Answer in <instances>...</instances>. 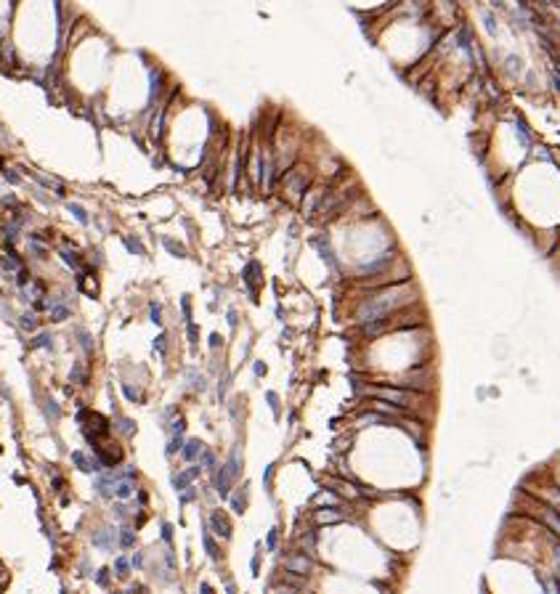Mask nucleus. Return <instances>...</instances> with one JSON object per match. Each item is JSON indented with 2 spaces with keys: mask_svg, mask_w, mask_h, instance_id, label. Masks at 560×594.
<instances>
[{
  "mask_svg": "<svg viewBox=\"0 0 560 594\" xmlns=\"http://www.w3.org/2000/svg\"><path fill=\"white\" fill-rule=\"evenodd\" d=\"M279 183H282V194L295 202V205H300V199L305 196V191L311 189V183H314V173H311V167H303L300 162H295L287 173L279 178Z\"/></svg>",
  "mask_w": 560,
  "mask_h": 594,
  "instance_id": "obj_1",
  "label": "nucleus"
},
{
  "mask_svg": "<svg viewBox=\"0 0 560 594\" xmlns=\"http://www.w3.org/2000/svg\"><path fill=\"white\" fill-rule=\"evenodd\" d=\"M430 16L438 29H454L462 24L459 16V3L457 0H433L430 3Z\"/></svg>",
  "mask_w": 560,
  "mask_h": 594,
  "instance_id": "obj_2",
  "label": "nucleus"
},
{
  "mask_svg": "<svg viewBox=\"0 0 560 594\" xmlns=\"http://www.w3.org/2000/svg\"><path fill=\"white\" fill-rule=\"evenodd\" d=\"M284 568H287V573H292V576H308L311 568H314V562H311V557H308L305 552H300V555L287 557V560H284Z\"/></svg>",
  "mask_w": 560,
  "mask_h": 594,
  "instance_id": "obj_3",
  "label": "nucleus"
},
{
  "mask_svg": "<svg viewBox=\"0 0 560 594\" xmlns=\"http://www.w3.org/2000/svg\"><path fill=\"white\" fill-rule=\"evenodd\" d=\"M231 483H234V475H231L228 464H221V470L215 472V493L221 499H228L231 496Z\"/></svg>",
  "mask_w": 560,
  "mask_h": 594,
  "instance_id": "obj_4",
  "label": "nucleus"
},
{
  "mask_svg": "<svg viewBox=\"0 0 560 594\" xmlns=\"http://www.w3.org/2000/svg\"><path fill=\"white\" fill-rule=\"evenodd\" d=\"M72 462L77 464V470H80V472H101L104 470V464H101L99 457H88V454H83V451H74Z\"/></svg>",
  "mask_w": 560,
  "mask_h": 594,
  "instance_id": "obj_5",
  "label": "nucleus"
},
{
  "mask_svg": "<svg viewBox=\"0 0 560 594\" xmlns=\"http://www.w3.org/2000/svg\"><path fill=\"white\" fill-rule=\"evenodd\" d=\"M210 530L215 536H221V539H231V523H228V518L221 509H215L210 514Z\"/></svg>",
  "mask_w": 560,
  "mask_h": 594,
  "instance_id": "obj_6",
  "label": "nucleus"
},
{
  "mask_svg": "<svg viewBox=\"0 0 560 594\" xmlns=\"http://www.w3.org/2000/svg\"><path fill=\"white\" fill-rule=\"evenodd\" d=\"M114 541H117V530H114V528H101L99 533L93 536V544L101 546V549H112Z\"/></svg>",
  "mask_w": 560,
  "mask_h": 594,
  "instance_id": "obj_7",
  "label": "nucleus"
},
{
  "mask_svg": "<svg viewBox=\"0 0 560 594\" xmlns=\"http://www.w3.org/2000/svg\"><path fill=\"white\" fill-rule=\"evenodd\" d=\"M136 493V483H133V478H120L117 483H114V496L117 499H122V502H125V499H130Z\"/></svg>",
  "mask_w": 560,
  "mask_h": 594,
  "instance_id": "obj_8",
  "label": "nucleus"
},
{
  "mask_svg": "<svg viewBox=\"0 0 560 594\" xmlns=\"http://www.w3.org/2000/svg\"><path fill=\"white\" fill-rule=\"evenodd\" d=\"M114 475H101L99 480H96V491H99V496H104V499H112L114 496Z\"/></svg>",
  "mask_w": 560,
  "mask_h": 594,
  "instance_id": "obj_9",
  "label": "nucleus"
},
{
  "mask_svg": "<svg viewBox=\"0 0 560 594\" xmlns=\"http://www.w3.org/2000/svg\"><path fill=\"white\" fill-rule=\"evenodd\" d=\"M258 273H260V265L253 260V263H247V268L242 271V279L247 281V287L253 289V294L258 292Z\"/></svg>",
  "mask_w": 560,
  "mask_h": 594,
  "instance_id": "obj_10",
  "label": "nucleus"
},
{
  "mask_svg": "<svg viewBox=\"0 0 560 594\" xmlns=\"http://www.w3.org/2000/svg\"><path fill=\"white\" fill-rule=\"evenodd\" d=\"M202 448H205V443H199V441H186L183 448H181V457H183L186 462H194V459H199Z\"/></svg>",
  "mask_w": 560,
  "mask_h": 594,
  "instance_id": "obj_11",
  "label": "nucleus"
},
{
  "mask_svg": "<svg viewBox=\"0 0 560 594\" xmlns=\"http://www.w3.org/2000/svg\"><path fill=\"white\" fill-rule=\"evenodd\" d=\"M316 523H321V525H330V523H340L343 520V514H340L337 509H316Z\"/></svg>",
  "mask_w": 560,
  "mask_h": 594,
  "instance_id": "obj_12",
  "label": "nucleus"
},
{
  "mask_svg": "<svg viewBox=\"0 0 560 594\" xmlns=\"http://www.w3.org/2000/svg\"><path fill=\"white\" fill-rule=\"evenodd\" d=\"M247 488H250V486L244 483V491H239L237 496H228V499H231V509H234L237 514H242L244 507H247Z\"/></svg>",
  "mask_w": 560,
  "mask_h": 594,
  "instance_id": "obj_13",
  "label": "nucleus"
},
{
  "mask_svg": "<svg viewBox=\"0 0 560 594\" xmlns=\"http://www.w3.org/2000/svg\"><path fill=\"white\" fill-rule=\"evenodd\" d=\"M191 483H194V478L189 475V470H183V472L173 475V488H176V491H183V488H189Z\"/></svg>",
  "mask_w": 560,
  "mask_h": 594,
  "instance_id": "obj_14",
  "label": "nucleus"
},
{
  "mask_svg": "<svg viewBox=\"0 0 560 594\" xmlns=\"http://www.w3.org/2000/svg\"><path fill=\"white\" fill-rule=\"evenodd\" d=\"M228 470H231V475L234 478H239V472H242V457H239V448H234L231 451V457H228Z\"/></svg>",
  "mask_w": 560,
  "mask_h": 594,
  "instance_id": "obj_15",
  "label": "nucleus"
},
{
  "mask_svg": "<svg viewBox=\"0 0 560 594\" xmlns=\"http://www.w3.org/2000/svg\"><path fill=\"white\" fill-rule=\"evenodd\" d=\"M316 504H319V507H324V504H326V507H340V499H337L332 491H321V493L316 496Z\"/></svg>",
  "mask_w": 560,
  "mask_h": 594,
  "instance_id": "obj_16",
  "label": "nucleus"
},
{
  "mask_svg": "<svg viewBox=\"0 0 560 594\" xmlns=\"http://www.w3.org/2000/svg\"><path fill=\"white\" fill-rule=\"evenodd\" d=\"M24 292L32 297V300H40V297H45V287H43V281H29V284L24 287Z\"/></svg>",
  "mask_w": 560,
  "mask_h": 594,
  "instance_id": "obj_17",
  "label": "nucleus"
},
{
  "mask_svg": "<svg viewBox=\"0 0 560 594\" xmlns=\"http://www.w3.org/2000/svg\"><path fill=\"white\" fill-rule=\"evenodd\" d=\"M19 326L24 332H35L37 329V316L35 313H22L19 316Z\"/></svg>",
  "mask_w": 560,
  "mask_h": 594,
  "instance_id": "obj_18",
  "label": "nucleus"
},
{
  "mask_svg": "<svg viewBox=\"0 0 560 594\" xmlns=\"http://www.w3.org/2000/svg\"><path fill=\"white\" fill-rule=\"evenodd\" d=\"M199 464H202V470L213 472V470H215V454H213V451H207V448H202V454H199Z\"/></svg>",
  "mask_w": 560,
  "mask_h": 594,
  "instance_id": "obj_19",
  "label": "nucleus"
},
{
  "mask_svg": "<svg viewBox=\"0 0 560 594\" xmlns=\"http://www.w3.org/2000/svg\"><path fill=\"white\" fill-rule=\"evenodd\" d=\"M59 255H61V260H64L67 265L80 268V255H77V252H72V249H59Z\"/></svg>",
  "mask_w": 560,
  "mask_h": 594,
  "instance_id": "obj_20",
  "label": "nucleus"
},
{
  "mask_svg": "<svg viewBox=\"0 0 560 594\" xmlns=\"http://www.w3.org/2000/svg\"><path fill=\"white\" fill-rule=\"evenodd\" d=\"M120 544L125 546V549H130V546L136 544V530L133 528H122L120 530Z\"/></svg>",
  "mask_w": 560,
  "mask_h": 594,
  "instance_id": "obj_21",
  "label": "nucleus"
},
{
  "mask_svg": "<svg viewBox=\"0 0 560 594\" xmlns=\"http://www.w3.org/2000/svg\"><path fill=\"white\" fill-rule=\"evenodd\" d=\"M114 570H117V576H120V578H128V576H130V562H128L125 557H117Z\"/></svg>",
  "mask_w": 560,
  "mask_h": 594,
  "instance_id": "obj_22",
  "label": "nucleus"
},
{
  "mask_svg": "<svg viewBox=\"0 0 560 594\" xmlns=\"http://www.w3.org/2000/svg\"><path fill=\"white\" fill-rule=\"evenodd\" d=\"M202 541H205V549H207V555H210L213 560H218V544L213 541V536L207 533V530H205V533H202Z\"/></svg>",
  "mask_w": 560,
  "mask_h": 594,
  "instance_id": "obj_23",
  "label": "nucleus"
},
{
  "mask_svg": "<svg viewBox=\"0 0 560 594\" xmlns=\"http://www.w3.org/2000/svg\"><path fill=\"white\" fill-rule=\"evenodd\" d=\"M117 430H120L122 435H133V432H136V425H133L130 419H125V417H120V419H117Z\"/></svg>",
  "mask_w": 560,
  "mask_h": 594,
  "instance_id": "obj_24",
  "label": "nucleus"
},
{
  "mask_svg": "<svg viewBox=\"0 0 560 594\" xmlns=\"http://www.w3.org/2000/svg\"><path fill=\"white\" fill-rule=\"evenodd\" d=\"M67 210L77 217V221H80V223H88V212L80 207V205H74V202H69V205H67Z\"/></svg>",
  "mask_w": 560,
  "mask_h": 594,
  "instance_id": "obj_25",
  "label": "nucleus"
},
{
  "mask_svg": "<svg viewBox=\"0 0 560 594\" xmlns=\"http://www.w3.org/2000/svg\"><path fill=\"white\" fill-rule=\"evenodd\" d=\"M122 242H125V247L130 249L133 255H146V249H144V244H141V242H136V239H130V236H125Z\"/></svg>",
  "mask_w": 560,
  "mask_h": 594,
  "instance_id": "obj_26",
  "label": "nucleus"
},
{
  "mask_svg": "<svg viewBox=\"0 0 560 594\" xmlns=\"http://www.w3.org/2000/svg\"><path fill=\"white\" fill-rule=\"evenodd\" d=\"M194 499H197V488H194V486L178 491V502H181V504H189V502H194Z\"/></svg>",
  "mask_w": 560,
  "mask_h": 594,
  "instance_id": "obj_27",
  "label": "nucleus"
},
{
  "mask_svg": "<svg viewBox=\"0 0 560 594\" xmlns=\"http://www.w3.org/2000/svg\"><path fill=\"white\" fill-rule=\"evenodd\" d=\"M162 244H165V247H167V249H170V252H173L176 258H186V249H183L181 244H176L173 239H167V236H165V239H162Z\"/></svg>",
  "mask_w": 560,
  "mask_h": 594,
  "instance_id": "obj_28",
  "label": "nucleus"
},
{
  "mask_svg": "<svg viewBox=\"0 0 560 594\" xmlns=\"http://www.w3.org/2000/svg\"><path fill=\"white\" fill-rule=\"evenodd\" d=\"M181 448H183V438H181V432H176V435H173V441H170V446H167V457L178 454Z\"/></svg>",
  "mask_w": 560,
  "mask_h": 594,
  "instance_id": "obj_29",
  "label": "nucleus"
},
{
  "mask_svg": "<svg viewBox=\"0 0 560 594\" xmlns=\"http://www.w3.org/2000/svg\"><path fill=\"white\" fill-rule=\"evenodd\" d=\"M51 345H53V337L51 334H37L32 340V348H51Z\"/></svg>",
  "mask_w": 560,
  "mask_h": 594,
  "instance_id": "obj_30",
  "label": "nucleus"
},
{
  "mask_svg": "<svg viewBox=\"0 0 560 594\" xmlns=\"http://www.w3.org/2000/svg\"><path fill=\"white\" fill-rule=\"evenodd\" d=\"M69 377H72V380H74L77 385H88V374H85V371H83L80 366H74V369H72V374H69Z\"/></svg>",
  "mask_w": 560,
  "mask_h": 594,
  "instance_id": "obj_31",
  "label": "nucleus"
},
{
  "mask_svg": "<svg viewBox=\"0 0 560 594\" xmlns=\"http://www.w3.org/2000/svg\"><path fill=\"white\" fill-rule=\"evenodd\" d=\"M45 411H48V417H51L53 422H59V417H61V411H59V406H56L53 401H45Z\"/></svg>",
  "mask_w": 560,
  "mask_h": 594,
  "instance_id": "obj_32",
  "label": "nucleus"
},
{
  "mask_svg": "<svg viewBox=\"0 0 560 594\" xmlns=\"http://www.w3.org/2000/svg\"><path fill=\"white\" fill-rule=\"evenodd\" d=\"M149 313H151V321L157 324V326L162 324V310H160V305H157V303H151V305H149Z\"/></svg>",
  "mask_w": 560,
  "mask_h": 594,
  "instance_id": "obj_33",
  "label": "nucleus"
},
{
  "mask_svg": "<svg viewBox=\"0 0 560 594\" xmlns=\"http://www.w3.org/2000/svg\"><path fill=\"white\" fill-rule=\"evenodd\" d=\"M16 276H19V279H16V281H19V287H27L29 281H32V276H29V271H24V268H19V271H16Z\"/></svg>",
  "mask_w": 560,
  "mask_h": 594,
  "instance_id": "obj_34",
  "label": "nucleus"
},
{
  "mask_svg": "<svg viewBox=\"0 0 560 594\" xmlns=\"http://www.w3.org/2000/svg\"><path fill=\"white\" fill-rule=\"evenodd\" d=\"M181 305H183V321L189 324V321H191V303H189V297H183Z\"/></svg>",
  "mask_w": 560,
  "mask_h": 594,
  "instance_id": "obj_35",
  "label": "nucleus"
},
{
  "mask_svg": "<svg viewBox=\"0 0 560 594\" xmlns=\"http://www.w3.org/2000/svg\"><path fill=\"white\" fill-rule=\"evenodd\" d=\"M96 584H99V586H109V568H101V570H99Z\"/></svg>",
  "mask_w": 560,
  "mask_h": 594,
  "instance_id": "obj_36",
  "label": "nucleus"
},
{
  "mask_svg": "<svg viewBox=\"0 0 560 594\" xmlns=\"http://www.w3.org/2000/svg\"><path fill=\"white\" fill-rule=\"evenodd\" d=\"M80 345H83V350L90 355L93 353V345H90V337H88V332H80Z\"/></svg>",
  "mask_w": 560,
  "mask_h": 594,
  "instance_id": "obj_37",
  "label": "nucleus"
},
{
  "mask_svg": "<svg viewBox=\"0 0 560 594\" xmlns=\"http://www.w3.org/2000/svg\"><path fill=\"white\" fill-rule=\"evenodd\" d=\"M154 348H157V350L165 355V350H167V337H165V334H157V340H154Z\"/></svg>",
  "mask_w": 560,
  "mask_h": 594,
  "instance_id": "obj_38",
  "label": "nucleus"
},
{
  "mask_svg": "<svg viewBox=\"0 0 560 594\" xmlns=\"http://www.w3.org/2000/svg\"><path fill=\"white\" fill-rule=\"evenodd\" d=\"M122 393H125V395H128V401H133V403L138 401V390H133L130 385H122Z\"/></svg>",
  "mask_w": 560,
  "mask_h": 594,
  "instance_id": "obj_39",
  "label": "nucleus"
},
{
  "mask_svg": "<svg viewBox=\"0 0 560 594\" xmlns=\"http://www.w3.org/2000/svg\"><path fill=\"white\" fill-rule=\"evenodd\" d=\"M186 329H189V342H191V345H197V337H199V332H197V326L189 321V324H186Z\"/></svg>",
  "mask_w": 560,
  "mask_h": 594,
  "instance_id": "obj_40",
  "label": "nucleus"
},
{
  "mask_svg": "<svg viewBox=\"0 0 560 594\" xmlns=\"http://www.w3.org/2000/svg\"><path fill=\"white\" fill-rule=\"evenodd\" d=\"M162 539L170 544V541H173V525H170V523H165L162 525Z\"/></svg>",
  "mask_w": 560,
  "mask_h": 594,
  "instance_id": "obj_41",
  "label": "nucleus"
},
{
  "mask_svg": "<svg viewBox=\"0 0 560 594\" xmlns=\"http://www.w3.org/2000/svg\"><path fill=\"white\" fill-rule=\"evenodd\" d=\"M186 430V419L183 417H176L173 419V432H183Z\"/></svg>",
  "mask_w": 560,
  "mask_h": 594,
  "instance_id": "obj_42",
  "label": "nucleus"
},
{
  "mask_svg": "<svg viewBox=\"0 0 560 594\" xmlns=\"http://www.w3.org/2000/svg\"><path fill=\"white\" fill-rule=\"evenodd\" d=\"M130 565H133V568H144V555L136 552V555L130 557Z\"/></svg>",
  "mask_w": 560,
  "mask_h": 594,
  "instance_id": "obj_43",
  "label": "nucleus"
},
{
  "mask_svg": "<svg viewBox=\"0 0 560 594\" xmlns=\"http://www.w3.org/2000/svg\"><path fill=\"white\" fill-rule=\"evenodd\" d=\"M191 385H194V390H199V393H202V390H205V380H202V377H197V374H191Z\"/></svg>",
  "mask_w": 560,
  "mask_h": 594,
  "instance_id": "obj_44",
  "label": "nucleus"
},
{
  "mask_svg": "<svg viewBox=\"0 0 560 594\" xmlns=\"http://www.w3.org/2000/svg\"><path fill=\"white\" fill-rule=\"evenodd\" d=\"M268 403H271V409H274V414L279 417V398H276V393H268Z\"/></svg>",
  "mask_w": 560,
  "mask_h": 594,
  "instance_id": "obj_45",
  "label": "nucleus"
},
{
  "mask_svg": "<svg viewBox=\"0 0 560 594\" xmlns=\"http://www.w3.org/2000/svg\"><path fill=\"white\" fill-rule=\"evenodd\" d=\"M276 539H279V530L274 528L271 533H268V549H276Z\"/></svg>",
  "mask_w": 560,
  "mask_h": 594,
  "instance_id": "obj_46",
  "label": "nucleus"
},
{
  "mask_svg": "<svg viewBox=\"0 0 560 594\" xmlns=\"http://www.w3.org/2000/svg\"><path fill=\"white\" fill-rule=\"evenodd\" d=\"M3 175H6V181H11V183H19V175L11 173V170H3Z\"/></svg>",
  "mask_w": 560,
  "mask_h": 594,
  "instance_id": "obj_47",
  "label": "nucleus"
},
{
  "mask_svg": "<svg viewBox=\"0 0 560 594\" xmlns=\"http://www.w3.org/2000/svg\"><path fill=\"white\" fill-rule=\"evenodd\" d=\"M114 514H117V518H128V512H125V504H117V507H114Z\"/></svg>",
  "mask_w": 560,
  "mask_h": 594,
  "instance_id": "obj_48",
  "label": "nucleus"
},
{
  "mask_svg": "<svg viewBox=\"0 0 560 594\" xmlns=\"http://www.w3.org/2000/svg\"><path fill=\"white\" fill-rule=\"evenodd\" d=\"M255 374H258V377H263V374H266V364H255Z\"/></svg>",
  "mask_w": 560,
  "mask_h": 594,
  "instance_id": "obj_49",
  "label": "nucleus"
},
{
  "mask_svg": "<svg viewBox=\"0 0 560 594\" xmlns=\"http://www.w3.org/2000/svg\"><path fill=\"white\" fill-rule=\"evenodd\" d=\"M258 568H260V557L255 555V557H253V573H255V576H258Z\"/></svg>",
  "mask_w": 560,
  "mask_h": 594,
  "instance_id": "obj_50",
  "label": "nucleus"
},
{
  "mask_svg": "<svg viewBox=\"0 0 560 594\" xmlns=\"http://www.w3.org/2000/svg\"><path fill=\"white\" fill-rule=\"evenodd\" d=\"M218 345H221V337L213 334V337H210V348H218Z\"/></svg>",
  "mask_w": 560,
  "mask_h": 594,
  "instance_id": "obj_51",
  "label": "nucleus"
}]
</instances>
